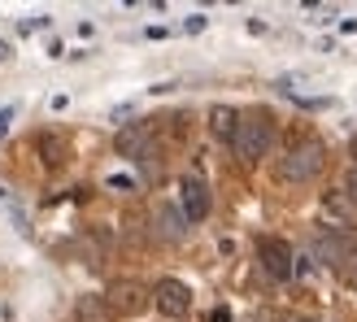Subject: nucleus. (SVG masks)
<instances>
[{"label":"nucleus","mask_w":357,"mask_h":322,"mask_svg":"<svg viewBox=\"0 0 357 322\" xmlns=\"http://www.w3.org/2000/svg\"><path fill=\"white\" fill-rule=\"evenodd\" d=\"M231 148H236V157L244 161V166H253V161H261L266 153H271L275 148V118H271V109L240 114L236 135H231Z\"/></svg>","instance_id":"f257e3e1"},{"label":"nucleus","mask_w":357,"mask_h":322,"mask_svg":"<svg viewBox=\"0 0 357 322\" xmlns=\"http://www.w3.org/2000/svg\"><path fill=\"white\" fill-rule=\"evenodd\" d=\"M327 166V148L318 144V139H296V144L279 157L275 174L283 178V183H310V178H318Z\"/></svg>","instance_id":"f03ea898"},{"label":"nucleus","mask_w":357,"mask_h":322,"mask_svg":"<svg viewBox=\"0 0 357 322\" xmlns=\"http://www.w3.org/2000/svg\"><path fill=\"white\" fill-rule=\"evenodd\" d=\"M310 253L323 266H340V261H349L357 253V236L344 231V227H318L314 240H310Z\"/></svg>","instance_id":"7ed1b4c3"},{"label":"nucleus","mask_w":357,"mask_h":322,"mask_svg":"<svg viewBox=\"0 0 357 322\" xmlns=\"http://www.w3.org/2000/svg\"><path fill=\"white\" fill-rule=\"evenodd\" d=\"M105 305L114 309V318H135L153 305V288H144L139 279H118V283H109V292H105Z\"/></svg>","instance_id":"20e7f679"},{"label":"nucleus","mask_w":357,"mask_h":322,"mask_svg":"<svg viewBox=\"0 0 357 322\" xmlns=\"http://www.w3.org/2000/svg\"><path fill=\"white\" fill-rule=\"evenodd\" d=\"M257 261H261V270L271 275L275 283L292 279V244L288 240H275V236L257 240Z\"/></svg>","instance_id":"39448f33"},{"label":"nucleus","mask_w":357,"mask_h":322,"mask_svg":"<svg viewBox=\"0 0 357 322\" xmlns=\"http://www.w3.org/2000/svg\"><path fill=\"white\" fill-rule=\"evenodd\" d=\"M153 305L162 309L166 318H188V314H192V292H188V283L162 279V283L153 288Z\"/></svg>","instance_id":"423d86ee"},{"label":"nucleus","mask_w":357,"mask_h":322,"mask_svg":"<svg viewBox=\"0 0 357 322\" xmlns=\"http://www.w3.org/2000/svg\"><path fill=\"white\" fill-rule=\"evenodd\" d=\"M178 192H183V218L188 222L209 218V183L201 174H183L178 178Z\"/></svg>","instance_id":"0eeeda50"},{"label":"nucleus","mask_w":357,"mask_h":322,"mask_svg":"<svg viewBox=\"0 0 357 322\" xmlns=\"http://www.w3.org/2000/svg\"><path fill=\"white\" fill-rule=\"evenodd\" d=\"M118 153L122 157H149L153 153V127H149V122H135V127H127V131H122L118 135Z\"/></svg>","instance_id":"6e6552de"},{"label":"nucleus","mask_w":357,"mask_h":322,"mask_svg":"<svg viewBox=\"0 0 357 322\" xmlns=\"http://www.w3.org/2000/svg\"><path fill=\"white\" fill-rule=\"evenodd\" d=\"M153 222H157V236H162V240H170V244L183 240V213H178L174 205H157Z\"/></svg>","instance_id":"1a4fd4ad"},{"label":"nucleus","mask_w":357,"mask_h":322,"mask_svg":"<svg viewBox=\"0 0 357 322\" xmlns=\"http://www.w3.org/2000/svg\"><path fill=\"white\" fill-rule=\"evenodd\" d=\"M75 314H79V322H114V309L105 305V296H79Z\"/></svg>","instance_id":"9d476101"},{"label":"nucleus","mask_w":357,"mask_h":322,"mask_svg":"<svg viewBox=\"0 0 357 322\" xmlns=\"http://www.w3.org/2000/svg\"><path fill=\"white\" fill-rule=\"evenodd\" d=\"M236 122H240V114L227 109V105H213V109H209V131L218 135V139H231V135H236Z\"/></svg>","instance_id":"9b49d317"},{"label":"nucleus","mask_w":357,"mask_h":322,"mask_svg":"<svg viewBox=\"0 0 357 322\" xmlns=\"http://www.w3.org/2000/svg\"><path fill=\"white\" fill-rule=\"evenodd\" d=\"M40 153H44L48 166H61L70 148H66V139H61V135H44V139H40Z\"/></svg>","instance_id":"f8f14e48"},{"label":"nucleus","mask_w":357,"mask_h":322,"mask_svg":"<svg viewBox=\"0 0 357 322\" xmlns=\"http://www.w3.org/2000/svg\"><path fill=\"white\" fill-rule=\"evenodd\" d=\"M209 322H231V314H227V309H213V314H209Z\"/></svg>","instance_id":"ddd939ff"},{"label":"nucleus","mask_w":357,"mask_h":322,"mask_svg":"<svg viewBox=\"0 0 357 322\" xmlns=\"http://www.w3.org/2000/svg\"><path fill=\"white\" fill-rule=\"evenodd\" d=\"M349 192L357 196V166H353V174H349Z\"/></svg>","instance_id":"4468645a"},{"label":"nucleus","mask_w":357,"mask_h":322,"mask_svg":"<svg viewBox=\"0 0 357 322\" xmlns=\"http://www.w3.org/2000/svg\"><path fill=\"white\" fill-rule=\"evenodd\" d=\"M349 288H357V266H353V270H349Z\"/></svg>","instance_id":"2eb2a0df"},{"label":"nucleus","mask_w":357,"mask_h":322,"mask_svg":"<svg viewBox=\"0 0 357 322\" xmlns=\"http://www.w3.org/2000/svg\"><path fill=\"white\" fill-rule=\"evenodd\" d=\"M301 322H318V318H301Z\"/></svg>","instance_id":"dca6fc26"}]
</instances>
